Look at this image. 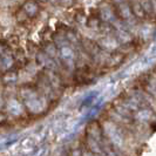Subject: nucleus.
Returning <instances> with one entry per match:
<instances>
[{"label":"nucleus","instance_id":"nucleus-2","mask_svg":"<svg viewBox=\"0 0 156 156\" xmlns=\"http://www.w3.org/2000/svg\"><path fill=\"white\" fill-rule=\"evenodd\" d=\"M0 23L2 26H9L12 23V18L8 14H1L0 16Z\"/></svg>","mask_w":156,"mask_h":156},{"label":"nucleus","instance_id":"nucleus-1","mask_svg":"<svg viewBox=\"0 0 156 156\" xmlns=\"http://www.w3.org/2000/svg\"><path fill=\"white\" fill-rule=\"evenodd\" d=\"M101 44L103 45L105 47H107V48H115V47L117 46L116 41L113 39H103L101 41Z\"/></svg>","mask_w":156,"mask_h":156},{"label":"nucleus","instance_id":"nucleus-4","mask_svg":"<svg viewBox=\"0 0 156 156\" xmlns=\"http://www.w3.org/2000/svg\"><path fill=\"white\" fill-rule=\"evenodd\" d=\"M101 18L105 20V21H108L110 18H112V12H110L108 8L102 9L101 11Z\"/></svg>","mask_w":156,"mask_h":156},{"label":"nucleus","instance_id":"nucleus-8","mask_svg":"<svg viewBox=\"0 0 156 156\" xmlns=\"http://www.w3.org/2000/svg\"><path fill=\"white\" fill-rule=\"evenodd\" d=\"M61 1H62L63 5H66V6H67V5H70V4H72V0H61Z\"/></svg>","mask_w":156,"mask_h":156},{"label":"nucleus","instance_id":"nucleus-9","mask_svg":"<svg viewBox=\"0 0 156 156\" xmlns=\"http://www.w3.org/2000/svg\"><path fill=\"white\" fill-rule=\"evenodd\" d=\"M0 1H1V0H0Z\"/></svg>","mask_w":156,"mask_h":156},{"label":"nucleus","instance_id":"nucleus-3","mask_svg":"<svg viewBox=\"0 0 156 156\" xmlns=\"http://www.w3.org/2000/svg\"><path fill=\"white\" fill-rule=\"evenodd\" d=\"M25 11H26L28 14L33 16V14L37 12V6H35L33 2H28V4L25 5Z\"/></svg>","mask_w":156,"mask_h":156},{"label":"nucleus","instance_id":"nucleus-5","mask_svg":"<svg viewBox=\"0 0 156 156\" xmlns=\"http://www.w3.org/2000/svg\"><path fill=\"white\" fill-rule=\"evenodd\" d=\"M61 54H62L63 58H69V56H72L73 52H72V49L69 47H63L61 49Z\"/></svg>","mask_w":156,"mask_h":156},{"label":"nucleus","instance_id":"nucleus-7","mask_svg":"<svg viewBox=\"0 0 156 156\" xmlns=\"http://www.w3.org/2000/svg\"><path fill=\"white\" fill-rule=\"evenodd\" d=\"M119 37H120V39L122 40V41H129V35L128 34H126L125 32H120L119 33Z\"/></svg>","mask_w":156,"mask_h":156},{"label":"nucleus","instance_id":"nucleus-6","mask_svg":"<svg viewBox=\"0 0 156 156\" xmlns=\"http://www.w3.org/2000/svg\"><path fill=\"white\" fill-rule=\"evenodd\" d=\"M121 14L125 16V18H127V16H129V8H128V6L127 5H122L121 6Z\"/></svg>","mask_w":156,"mask_h":156}]
</instances>
